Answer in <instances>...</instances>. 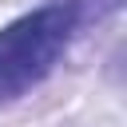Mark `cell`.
I'll return each instance as SVG.
<instances>
[{
    "instance_id": "obj_1",
    "label": "cell",
    "mask_w": 127,
    "mask_h": 127,
    "mask_svg": "<svg viewBox=\"0 0 127 127\" xmlns=\"http://www.w3.org/2000/svg\"><path fill=\"white\" fill-rule=\"evenodd\" d=\"M75 32V4H48L0 32V99H16L36 87L64 56Z\"/></svg>"
}]
</instances>
